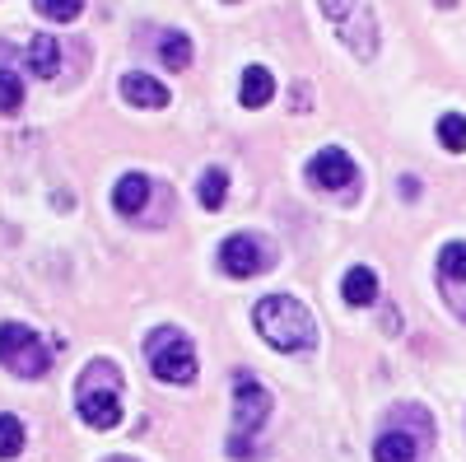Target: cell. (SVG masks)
<instances>
[{
  "instance_id": "cell-1",
  "label": "cell",
  "mask_w": 466,
  "mask_h": 462,
  "mask_svg": "<svg viewBox=\"0 0 466 462\" xmlns=\"http://www.w3.org/2000/svg\"><path fill=\"white\" fill-rule=\"evenodd\" d=\"M261 341L270 345V351H285V355H303V351H313L318 345V323L313 313L294 299V294H266L257 303V313H252Z\"/></svg>"
},
{
  "instance_id": "cell-2",
  "label": "cell",
  "mask_w": 466,
  "mask_h": 462,
  "mask_svg": "<svg viewBox=\"0 0 466 462\" xmlns=\"http://www.w3.org/2000/svg\"><path fill=\"white\" fill-rule=\"evenodd\" d=\"M75 406H80V420L94 426V430H116L122 426V374H116L112 360H94L80 374Z\"/></svg>"
},
{
  "instance_id": "cell-3",
  "label": "cell",
  "mask_w": 466,
  "mask_h": 462,
  "mask_svg": "<svg viewBox=\"0 0 466 462\" xmlns=\"http://www.w3.org/2000/svg\"><path fill=\"white\" fill-rule=\"evenodd\" d=\"M392 420L397 426L382 430L373 444V462H420L434 448V426H430V411L424 406H401V411H392Z\"/></svg>"
},
{
  "instance_id": "cell-4",
  "label": "cell",
  "mask_w": 466,
  "mask_h": 462,
  "mask_svg": "<svg viewBox=\"0 0 466 462\" xmlns=\"http://www.w3.org/2000/svg\"><path fill=\"white\" fill-rule=\"evenodd\" d=\"M327 24L336 28V37L355 52L360 61H373L378 56V19L369 10V0H318Z\"/></svg>"
},
{
  "instance_id": "cell-5",
  "label": "cell",
  "mask_w": 466,
  "mask_h": 462,
  "mask_svg": "<svg viewBox=\"0 0 466 462\" xmlns=\"http://www.w3.org/2000/svg\"><path fill=\"white\" fill-rule=\"evenodd\" d=\"M145 355H149V369L159 383H191L197 378V351H191V341L177 332V327H154L149 341H145Z\"/></svg>"
},
{
  "instance_id": "cell-6",
  "label": "cell",
  "mask_w": 466,
  "mask_h": 462,
  "mask_svg": "<svg viewBox=\"0 0 466 462\" xmlns=\"http://www.w3.org/2000/svg\"><path fill=\"white\" fill-rule=\"evenodd\" d=\"M0 364L15 378H43L52 364V351L43 345V336L19 327V323H0Z\"/></svg>"
},
{
  "instance_id": "cell-7",
  "label": "cell",
  "mask_w": 466,
  "mask_h": 462,
  "mask_svg": "<svg viewBox=\"0 0 466 462\" xmlns=\"http://www.w3.org/2000/svg\"><path fill=\"white\" fill-rule=\"evenodd\" d=\"M219 266H224L228 276H238V281L266 276V272H270V248H266L257 234H228V239L219 243Z\"/></svg>"
},
{
  "instance_id": "cell-8",
  "label": "cell",
  "mask_w": 466,
  "mask_h": 462,
  "mask_svg": "<svg viewBox=\"0 0 466 462\" xmlns=\"http://www.w3.org/2000/svg\"><path fill=\"white\" fill-rule=\"evenodd\" d=\"M168 191L159 187V182H149L145 173H127L122 182L112 187V206H116V215H127V220H140V224H149L154 220V201H164Z\"/></svg>"
},
{
  "instance_id": "cell-9",
  "label": "cell",
  "mask_w": 466,
  "mask_h": 462,
  "mask_svg": "<svg viewBox=\"0 0 466 462\" xmlns=\"http://www.w3.org/2000/svg\"><path fill=\"white\" fill-rule=\"evenodd\" d=\"M308 182L322 191H355L360 187V164L345 149H318L308 159Z\"/></svg>"
},
{
  "instance_id": "cell-10",
  "label": "cell",
  "mask_w": 466,
  "mask_h": 462,
  "mask_svg": "<svg viewBox=\"0 0 466 462\" xmlns=\"http://www.w3.org/2000/svg\"><path fill=\"white\" fill-rule=\"evenodd\" d=\"M266 416H270V393L261 388L248 369H238V374H233V420H238V430L243 435L248 430H261Z\"/></svg>"
},
{
  "instance_id": "cell-11",
  "label": "cell",
  "mask_w": 466,
  "mask_h": 462,
  "mask_svg": "<svg viewBox=\"0 0 466 462\" xmlns=\"http://www.w3.org/2000/svg\"><path fill=\"white\" fill-rule=\"evenodd\" d=\"M439 285L448 294V308L466 323V243L461 239L439 252Z\"/></svg>"
},
{
  "instance_id": "cell-12",
  "label": "cell",
  "mask_w": 466,
  "mask_h": 462,
  "mask_svg": "<svg viewBox=\"0 0 466 462\" xmlns=\"http://www.w3.org/2000/svg\"><path fill=\"white\" fill-rule=\"evenodd\" d=\"M122 98L136 103V108H168V103H173L168 85H159L154 75H140V70L122 75Z\"/></svg>"
},
{
  "instance_id": "cell-13",
  "label": "cell",
  "mask_w": 466,
  "mask_h": 462,
  "mask_svg": "<svg viewBox=\"0 0 466 462\" xmlns=\"http://www.w3.org/2000/svg\"><path fill=\"white\" fill-rule=\"evenodd\" d=\"M28 70L37 75V80H52V75L61 70V43L52 33H37V37H28Z\"/></svg>"
},
{
  "instance_id": "cell-14",
  "label": "cell",
  "mask_w": 466,
  "mask_h": 462,
  "mask_svg": "<svg viewBox=\"0 0 466 462\" xmlns=\"http://www.w3.org/2000/svg\"><path fill=\"white\" fill-rule=\"evenodd\" d=\"M340 299L350 308H369L378 299V272H369V266H350L345 281H340Z\"/></svg>"
},
{
  "instance_id": "cell-15",
  "label": "cell",
  "mask_w": 466,
  "mask_h": 462,
  "mask_svg": "<svg viewBox=\"0 0 466 462\" xmlns=\"http://www.w3.org/2000/svg\"><path fill=\"white\" fill-rule=\"evenodd\" d=\"M270 98H276V75H270L266 66H248V70H243L238 103H243V108H266Z\"/></svg>"
},
{
  "instance_id": "cell-16",
  "label": "cell",
  "mask_w": 466,
  "mask_h": 462,
  "mask_svg": "<svg viewBox=\"0 0 466 462\" xmlns=\"http://www.w3.org/2000/svg\"><path fill=\"white\" fill-rule=\"evenodd\" d=\"M159 61L168 70H187L191 66V43H187V33H159Z\"/></svg>"
},
{
  "instance_id": "cell-17",
  "label": "cell",
  "mask_w": 466,
  "mask_h": 462,
  "mask_svg": "<svg viewBox=\"0 0 466 462\" xmlns=\"http://www.w3.org/2000/svg\"><path fill=\"white\" fill-rule=\"evenodd\" d=\"M224 197H228V173L224 169H206L201 173V206L206 210H219Z\"/></svg>"
},
{
  "instance_id": "cell-18",
  "label": "cell",
  "mask_w": 466,
  "mask_h": 462,
  "mask_svg": "<svg viewBox=\"0 0 466 462\" xmlns=\"http://www.w3.org/2000/svg\"><path fill=\"white\" fill-rule=\"evenodd\" d=\"M24 439H28L24 435V420L19 416H0V457H5V462L19 457L24 453Z\"/></svg>"
},
{
  "instance_id": "cell-19",
  "label": "cell",
  "mask_w": 466,
  "mask_h": 462,
  "mask_svg": "<svg viewBox=\"0 0 466 462\" xmlns=\"http://www.w3.org/2000/svg\"><path fill=\"white\" fill-rule=\"evenodd\" d=\"M439 140H443V149H452V154L466 149V118H461V112H443V118H439Z\"/></svg>"
},
{
  "instance_id": "cell-20",
  "label": "cell",
  "mask_w": 466,
  "mask_h": 462,
  "mask_svg": "<svg viewBox=\"0 0 466 462\" xmlns=\"http://www.w3.org/2000/svg\"><path fill=\"white\" fill-rule=\"evenodd\" d=\"M24 103V80L15 70H0V112H15Z\"/></svg>"
},
{
  "instance_id": "cell-21",
  "label": "cell",
  "mask_w": 466,
  "mask_h": 462,
  "mask_svg": "<svg viewBox=\"0 0 466 462\" xmlns=\"http://www.w3.org/2000/svg\"><path fill=\"white\" fill-rule=\"evenodd\" d=\"M33 5L43 10L47 19H75V15L85 10V0H33Z\"/></svg>"
},
{
  "instance_id": "cell-22",
  "label": "cell",
  "mask_w": 466,
  "mask_h": 462,
  "mask_svg": "<svg viewBox=\"0 0 466 462\" xmlns=\"http://www.w3.org/2000/svg\"><path fill=\"white\" fill-rule=\"evenodd\" d=\"M228 453L238 457V462H252V457H257V444H248L243 435H233V439H228Z\"/></svg>"
},
{
  "instance_id": "cell-23",
  "label": "cell",
  "mask_w": 466,
  "mask_h": 462,
  "mask_svg": "<svg viewBox=\"0 0 466 462\" xmlns=\"http://www.w3.org/2000/svg\"><path fill=\"white\" fill-rule=\"evenodd\" d=\"M397 187H401V191H406V201H415V191H420V182H415V178H401V182H397Z\"/></svg>"
},
{
  "instance_id": "cell-24",
  "label": "cell",
  "mask_w": 466,
  "mask_h": 462,
  "mask_svg": "<svg viewBox=\"0 0 466 462\" xmlns=\"http://www.w3.org/2000/svg\"><path fill=\"white\" fill-rule=\"evenodd\" d=\"M434 5H439V10H452V5H457V0H434Z\"/></svg>"
},
{
  "instance_id": "cell-25",
  "label": "cell",
  "mask_w": 466,
  "mask_h": 462,
  "mask_svg": "<svg viewBox=\"0 0 466 462\" xmlns=\"http://www.w3.org/2000/svg\"><path fill=\"white\" fill-rule=\"evenodd\" d=\"M107 462H136V457H127V453H116V457H107Z\"/></svg>"
},
{
  "instance_id": "cell-26",
  "label": "cell",
  "mask_w": 466,
  "mask_h": 462,
  "mask_svg": "<svg viewBox=\"0 0 466 462\" xmlns=\"http://www.w3.org/2000/svg\"><path fill=\"white\" fill-rule=\"evenodd\" d=\"M228 5H238V0H228Z\"/></svg>"
}]
</instances>
